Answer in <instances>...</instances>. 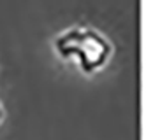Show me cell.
I'll use <instances>...</instances> for the list:
<instances>
[{
    "label": "cell",
    "mask_w": 146,
    "mask_h": 140,
    "mask_svg": "<svg viewBox=\"0 0 146 140\" xmlns=\"http://www.w3.org/2000/svg\"><path fill=\"white\" fill-rule=\"evenodd\" d=\"M53 51L62 61H74L81 74L93 75L111 61L113 44L97 28L74 25L55 37Z\"/></svg>",
    "instance_id": "cell-1"
},
{
    "label": "cell",
    "mask_w": 146,
    "mask_h": 140,
    "mask_svg": "<svg viewBox=\"0 0 146 140\" xmlns=\"http://www.w3.org/2000/svg\"><path fill=\"white\" fill-rule=\"evenodd\" d=\"M4 116H5V110H4L2 102H0V124H2V121H4Z\"/></svg>",
    "instance_id": "cell-2"
}]
</instances>
